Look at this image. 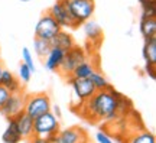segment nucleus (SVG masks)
<instances>
[{
    "mask_svg": "<svg viewBox=\"0 0 156 143\" xmlns=\"http://www.w3.org/2000/svg\"><path fill=\"white\" fill-rule=\"evenodd\" d=\"M112 85L107 90H98L95 91L88 100H85L81 109L80 114L85 116L90 121H110L114 120L119 113H117V97L113 94Z\"/></svg>",
    "mask_w": 156,
    "mask_h": 143,
    "instance_id": "f257e3e1",
    "label": "nucleus"
},
{
    "mask_svg": "<svg viewBox=\"0 0 156 143\" xmlns=\"http://www.w3.org/2000/svg\"><path fill=\"white\" fill-rule=\"evenodd\" d=\"M59 130V119L52 111L34 119V134L38 138L46 139L48 142H55V136Z\"/></svg>",
    "mask_w": 156,
    "mask_h": 143,
    "instance_id": "f03ea898",
    "label": "nucleus"
},
{
    "mask_svg": "<svg viewBox=\"0 0 156 143\" xmlns=\"http://www.w3.org/2000/svg\"><path fill=\"white\" fill-rule=\"evenodd\" d=\"M52 110V104H51V98L46 93H35L25 95V107L23 111L32 117L36 119L41 114H45L48 111Z\"/></svg>",
    "mask_w": 156,
    "mask_h": 143,
    "instance_id": "7ed1b4c3",
    "label": "nucleus"
},
{
    "mask_svg": "<svg viewBox=\"0 0 156 143\" xmlns=\"http://www.w3.org/2000/svg\"><path fill=\"white\" fill-rule=\"evenodd\" d=\"M67 6L77 29L94 13V0H67Z\"/></svg>",
    "mask_w": 156,
    "mask_h": 143,
    "instance_id": "20e7f679",
    "label": "nucleus"
},
{
    "mask_svg": "<svg viewBox=\"0 0 156 143\" xmlns=\"http://www.w3.org/2000/svg\"><path fill=\"white\" fill-rule=\"evenodd\" d=\"M87 59V52L84 48L81 46H78V45H74L71 49H68L65 52V56H64V59H62L61 65L58 68V74L64 78H68L71 77V74L73 71L77 68L81 62Z\"/></svg>",
    "mask_w": 156,
    "mask_h": 143,
    "instance_id": "39448f33",
    "label": "nucleus"
},
{
    "mask_svg": "<svg viewBox=\"0 0 156 143\" xmlns=\"http://www.w3.org/2000/svg\"><path fill=\"white\" fill-rule=\"evenodd\" d=\"M59 30H61V26L55 22V19L51 16L49 12H46L39 17L38 23L35 26V38L51 41Z\"/></svg>",
    "mask_w": 156,
    "mask_h": 143,
    "instance_id": "423d86ee",
    "label": "nucleus"
},
{
    "mask_svg": "<svg viewBox=\"0 0 156 143\" xmlns=\"http://www.w3.org/2000/svg\"><path fill=\"white\" fill-rule=\"evenodd\" d=\"M49 13L55 19V22L61 26V29H77L68 10L67 0H56V3L49 9Z\"/></svg>",
    "mask_w": 156,
    "mask_h": 143,
    "instance_id": "0eeeda50",
    "label": "nucleus"
},
{
    "mask_svg": "<svg viewBox=\"0 0 156 143\" xmlns=\"http://www.w3.org/2000/svg\"><path fill=\"white\" fill-rule=\"evenodd\" d=\"M67 81L69 83L71 88L74 91V95L80 100V104H83L85 100H88L93 94L97 91L90 81V78H75V77H68Z\"/></svg>",
    "mask_w": 156,
    "mask_h": 143,
    "instance_id": "6e6552de",
    "label": "nucleus"
},
{
    "mask_svg": "<svg viewBox=\"0 0 156 143\" xmlns=\"http://www.w3.org/2000/svg\"><path fill=\"white\" fill-rule=\"evenodd\" d=\"M55 143H88V134L83 127H68L58 132Z\"/></svg>",
    "mask_w": 156,
    "mask_h": 143,
    "instance_id": "1a4fd4ad",
    "label": "nucleus"
},
{
    "mask_svg": "<svg viewBox=\"0 0 156 143\" xmlns=\"http://www.w3.org/2000/svg\"><path fill=\"white\" fill-rule=\"evenodd\" d=\"M25 107V95L20 93H13L9 95V98L6 100V103L0 107V114H3L6 119L15 117L19 113L23 111Z\"/></svg>",
    "mask_w": 156,
    "mask_h": 143,
    "instance_id": "9d476101",
    "label": "nucleus"
},
{
    "mask_svg": "<svg viewBox=\"0 0 156 143\" xmlns=\"http://www.w3.org/2000/svg\"><path fill=\"white\" fill-rule=\"evenodd\" d=\"M13 119H15V123L17 126V130H19L20 136H22V140H26V139H29L34 134V119L29 117L25 111L19 113Z\"/></svg>",
    "mask_w": 156,
    "mask_h": 143,
    "instance_id": "9b49d317",
    "label": "nucleus"
},
{
    "mask_svg": "<svg viewBox=\"0 0 156 143\" xmlns=\"http://www.w3.org/2000/svg\"><path fill=\"white\" fill-rule=\"evenodd\" d=\"M83 29H84V33H85V38L88 39L90 44L95 45L98 46L103 41V29L100 28V25L94 20L88 19L87 22L83 23Z\"/></svg>",
    "mask_w": 156,
    "mask_h": 143,
    "instance_id": "f8f14e48",
    "label": "nucleus"
},
{
    "mask_svg": "<svg viewBox=\"0 0 156 143\" xmlns=\"http://www.w3.org/2000/svg\"><path fill=\"white\" fill-rule=\"evenodd\" d=\"M64 56H65V51L52 46L51 51L48 52V55L45 56V68H46L48 71L56 72L58 68H59V65H61L62 59H64Z\"/></svg>",
    "mask_w": 156,
    "mask_h": 143,
    "instance_id": "ddd939ff",
    "label": "nucleus"
},
{
    "mask_svg": "<svg viewBox=\"0 0 156 143\" xmlns=\"http://www.w3.org/2000/svg\"><path fill=\"white\" fill-rule=\"evenodd\" d=\"M49 42H51V46L59 48V49L65 51V52H67L68 49H71L74 45H75L73 35H71V33H68L67 30H64V29H61V30L56 33L54 38L51 39Z\"/></svg>",
    "mask_w": 156,
    "mask_h": 143,
    "instance_id": "4468645a",
    "label": "nucleus"
},
{
    "mask_svg": "<svg viewBox=\"0 0 156 143\" xmlns=\"http://www.w3.org/2000/svg\"><path fill=\"white\" fill-rule=\"evenodd\" d=\"M0 84L6 87L10 94L13 93H20L22 91V83L17 80L10 71H7V70H3L2 71V75H0Z\"/></svg>",
    "mask_w": 156,
    "mask_h": 143,
    "instance_id": "2eb2a0df",
    "label": "nucleus"
},
{
    "mask_svg": "<svg viewBox=\"0 0 156 143\" xmlns=\"http://www.w3.org/2000/svg\"><path fill=\"white\" fill-rule=\"evenodd\" d=\"M2 140H3V143H19L22 140V136L17 130V126L13 117L7 119V127L2 134Z\"/></svg>",
    "mask_w": 156,
    "mask_h": 143,
    "instance_id": "dca6fc26",
    "label": "nucleus"
},
{
    "mask_svg": "<svg viewBox=\"0 0 156 143\" xmlns=\"http://www.w3.org/2000/svg\"><path fill=\"white\" fill-rule=\"evenodd\" d=\"M139 30L145 39L156 38V17H142Z\"/></svg>",
    "mask_w": 156,
    "mask_h": 143,
    "instance_id": "f3484780",
    "label": "nucleus"
},
{
    "mask_svg": "<svg viewBox=\"0 0 156 143\" xmlns=\"http://www.w3.org/2000/svg\"><path fill=\"white\" fill-rule=\"evenodd\" d=\"M142 54H143V59H145L146 64L156 65V38L145 39Z\"/></svg>",
    "mask_w": 156,
    "mask_h": 143,
    "instance_id": "a211bd4d",
    "label": "nucleus"
},
{
    "mask_svg": "<svg viewBox=\"0 0 156 143\" xmlns=\"http://www.w3.org/2000/svg\"><path fill=\"white\" fill-rule=\"evenodd\" d=\"M95 71V66L88 62V61L85 59L84 62H81L80 65L75 68L71 74V77H75V78H90V75Z\"/></svg>",
    "mask_w": 156,
    "mask_h": 143,
    "instance_id": "6ab92c4d",
    "label": "nucleus"
},
{
    "mask_svg": "<svg viewBox=\"0 0 156 143\" xmlns=\"http://www.w3.org/2000/svg\"><path fill=\"white\" fill-rule=\"evenodd\" d=\"M51 42L49 41H45V39H41V38H35L34 39V52L39 58L44 59L45 56L48 55V52L51 51Z\"/></svg>",
    "mask_w": 156,
    "mask_h": 143,
    "instance_id": "aec40b11",
    "label": "nucleus"
},
{
    "mask_svg": "<svg viewBox=\"0 0 156 143\" xmlns=\"http://www.w3.org/2000/svg\"><path fill=\"white\" fill-rule=\"evenodd\" d=\"M90 81L93 83V85H94V88L97 91H98V90H107V88L110 87L108 80L98 71H94L91 75H90Z\"/></svg>",
    "mask_w": 156,
    "mask_h": 143,
    "instance_id": "412c9836",
    "label": "nucleus"
},
{
    "mask_svg": "<svg viewBox=\"0 0 156 143\" xmlns=\"http://www.w3.org/2000/svg\"><path fill=\"white\" fill-rule=\"evenodd\" d=\"M127 143H156V140L153 133L147 132V130H142V132L134 133L127 140Z\"/></svg>",
    "mask_w": 156,
    "mask_h": 143,
    "instance_id": "4be33fe9",
    "label": "nucleus"
},
{
    "mask_svg": "<svg viewBox=\"0 0 156 143\" xmlns=\"http://www.w3.org/2000/svg\"><path fill=\"white\" fill-rule=\"evenodd\" d=\"M142 7V17H156V0H143L139 2Z\"/></svg>",
    "mask_w": 156,
    "mask_h": 143,
    "instance_id": "5701e85b",
    "label": "nucleus"
},
{
    "mask_svg": "<svg viewBox=\"0 0 156 143\" xmlns=\"http://www.w3.org/2000/svg\"><path fill=\"white\" fill-rule=\"evenodd\" d=\"M22 62L25 64V65H28V68L32 71V74L36 72L35 62H34V55H32L30 49H28V48H23L22 49Z\"/></svg>",
    "mask_w": 156,
    "mask_h": 143,
    "instance_id": "b1692460",
    "label": "nucleus"
},
{
    "mask_svg": "<svg viewBox=\"0 0 156 143\" xmlns=\"http://www.w3.org/2000/svg\"><path fill=\"white\" fill-rule=\"evenodd\" d=\"M30 78H32V71L28 68V65H25L22 62L19 65V81L23 84H28L30 81Z\"/></svg>",
    "mask_w": 156,
    "mask_h": 143,
    "instance_id": "393cba45",
    "label": "nucleus"
},
{
    "mask_svg": "<svg viewBox=\"0 0 156 143\" xmlns=\"http://www.w3.org/2000/svg\"><path fill=\"white\" fill-rule=\"evenodd\" d=\"M95 140H97V143H114L113 142V139H112V136H110L106 130L97 132V134H95Z\"/></svg>",
    "mask_w": 156,
    "mask_h": 143,
    "instance_id": "a878e982",
    "label": "nucleus"
},
{
    "mask_svg": "<svg viewBox=\"0 0 156 143\" xmlns=\"http://www.w3.org/2000/svg\"><path fill=\"white\" fill-rule=\"evenodd\" d=\"M9 95H10V91L0 84V107L6 103V100L9 98Z\"/></svg>",
    "mask_w": 156,
    "mask_h": 143,
    "instance_id": "bb28decb",
    "label": "nucleus"
},
{
    "mask_svg": "<svg viewBox=\"0 0 156 143\" xmlns=\"http://www.w3.org/2000/svg\"><path fill=\"white\" fill-rule=\"evenodd\" d=\"M28 140V143H51L48 142L46 139H42V138H38V136H35V134H32L29 139H26Z\"/></svg>",
    "mask_w": 156,
    "mask_h": 143,
    "instance_id": "cd10ccee",
    "label": "nucleus"
},
{
    "mask_svg": "<svg viewBox=\"0 0 156 143\" xmlns=\"http://www.w3.org/2000/svg\"><path fill=\"white\" fill-rule=\"evenodd\" d=\"M156 65H149V64H146V74H147V75H149V77H151V80H155V68Z\"/></svg>",
    "mask_w": 156,
    "mask_h": 143,
    "instance_id": "c85d7f7f",
    "label": "nucleus"
},
{
    "mask_svg": "<svg viewBox=\"0 0 156 143\" xmlns=\"http://www.w3.org/2000/svg\"><path fill=\"white\" fill-rule=\"evenodd\" d=\"M52 113H54V114L56 116V117H58V119H59V117H61V109H59V105H54V111H52Z\"/></svg>",
    "mask_w": 156,
    "mask_h": 143,
    "instance_id": "c756f323",
    "label": "nucleus"
},
{
    "mask_svg": "<svg viewBox=\"0 0 156 143\" xmlns=\"http://www.w3.org/2000/svg\"><path fill=\"white\" fill-rule=\"evenodd\" d=\"M20 2H23V3H28V2H32V0H20Z\"/></svg>",
    "mask_w": 156,
    "mask_h": 143,
    "instance_id": "7c9ffc66",
    "label": "nucleus"
},
{
    "mask_svg": "<svg viewBox=\"0 0 156 143\" xmlns=\"http://www.w3.org/2000/svg\"><path fill=\"white\" fill-rule=\"evenodd\" d=\"M2 71H3V66H2V64H0V75H2Z\"/></svg>",
    "mask_w": 156,
    "mask_h": 143,
    "instance_id": "2f4dec72",
    "label": "nucleus"
},
{
    "mask_svg": "<svg viewBox=\"0 0 156 143\" xmlns=\"http://www.w3.org/2000/svg\"><path fill=\"white\" fill-rule=\"evenodd\" d=\"M139 2H143V0H139Z\"/></svg>",
    "mask_w": 156,
    "mask_h": 143,
    "instance_id": "473e14b6",
    "label": "nucleus"
},
{
    "mask_svg": "<svg viewBox=\"0 0 156 143\" xmlns=\"http://www.w3.org/2000/svg\"><path fill=\"white\" fill-rule=\"evenodd\" d=\"M51 143H55V142H51Z\"/></svg>",
    "mask_w": 156,
    "mask_h": 143,
    "instance_id": "72a5a7b5",
    "label": "nucleus"
}]
</instances>
